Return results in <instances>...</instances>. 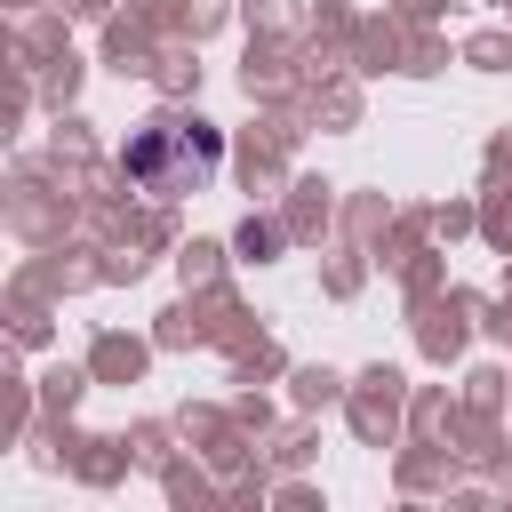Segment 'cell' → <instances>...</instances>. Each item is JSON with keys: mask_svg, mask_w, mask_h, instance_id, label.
<instances>
[{"mask_svg": "<svg viewBox=\"0 0 512 512\" xmlns=\"http://www.w3.org/2000/svg\"><path fill=\"white\" fill-rule=\"evenodd\" d=\"M208 168H216V136H208V128H152V136L128 144V176H136L144 192H184V184L208 176Z\"/></svg>", "mask_w": 512, "mask_h": 512, "instance_id": "1", "label": "cell"}]
</instances>
